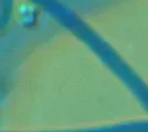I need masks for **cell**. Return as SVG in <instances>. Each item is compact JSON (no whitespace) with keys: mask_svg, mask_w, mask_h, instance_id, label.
<instances>
[{"mask_svg":"<svg viewBox=\"0 0 148 132\" xmlns=\"http://www.w3.org/2000/svg\"><path fill=\"white\" fill-rule=\"evenodd\" d=\"M18 15H19V21L21 24L26 28H31V26L36 25V21H38V11L36 8L28 3H22L18 7Z\"/></svg>","mask_w":148,"mask_h":132,"instance_id":"1","label":"cell"}]
</instances>
